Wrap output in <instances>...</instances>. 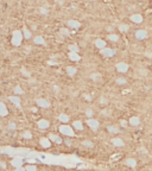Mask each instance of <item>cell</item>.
Returning <instances> with one entry per match:
<instances>
[{"label":"cell","mask_w":152,"mask_h":171,"mask_svg":"<svg viewBox=\"0 0 152 171\" xmlns=\"http://www.w3.org/2000/svg\"><path fill=\"white\" fill-rule=\"evenodd\" d=\"M108 38H109V40H112V42H118V40H119V37H118L116 35H109Z\"/></svg>","instance_id":"836d02e7"},{"label":"cell","mask_w":152,"mask_h":171,"mask_svg":"<svg viewBox=\"0 0 152 171\" xmlns=\"http://www.w3.org/2000/svg\"><path fill=\"white\" fill-rule=\"evenodd\" d=\"M9 128H10V130H16V128H17V125H16L14 122H10V124H9Z\"/></svg>","instance_id":"8d00e7d4"},{"label":"cell","mask_w":152,"mask_h":171,"mask_svg":"<svg viewBox=\"0 0 152 171\" xmlns=\"http://www.w3.org/2000/svg\"><path fill=\"white\" fill-rule=\"evenodd\" d=\"M92 130H98L99 128V126H100V124H99V121L98 120H95V119H88L87 120V122H86Z\"/></svg>","instance_id":"5b68a950"},{"label":"cell","mask_w":152,"mask_h":171,"mask_svg":"<svg viewBox=\"0 0 152 171\" xmlns=\"http://www.w3.org/2000/svg\"><path fill=\"white\" fill-rule=\"evenodd\" d=\"M23 37H24V35H22V32H20L19 30L13 31V36H12V44H13V45H16V46H19V45L22 44Z\"/></svg>","instance_id":"6da1fadb"},{"label":"cell","mask_w":152,"mask_h":171,"mask_svg":"<svg viewBox=\"0 0 152 171\" xmlns=\"http://www.w3.org/2000/svg\"><path fill=\"white\" fill-rule=\"evenodd\" d=\"M131 20L135 24H140V23H143V16L141 14H133V16H131Z\"/></svg>","instance_id":"8fae6325"},{"label":"cell","mask_w":152,"mask_h":171,"mask_svg":"<svg viewBox=\"0 0 152 171\" xmlns=\"http://www.w3.org/2000/svg\"><path fill=\"white\" fill-rule=\"evenodd\" d=\"M7 114H9V111H7L5 104L1 102V104H0V115H1V117H6Z\"/></svg>","instance_id":"2e32d148"},{"label":"cell","mask_w":152,"mask_h":171,"mask_svg":"<svg viewBox=\"0 0 152 171\" xmlns=\"http://www.w3.org/2000/svg\"><path fill=\"white\" fill-rule=\"evenodd\" d=\"M37 126H38V128H40V130H46V128L50 126V122H49L48 120H45V119H40V120L37 122Z\"/></svg>","instance_id":"52a82bcc"},{"label":"cell","mask_w":152,"mask_h":171,"mask_svg":"<svg viewBox=\"0 0 152 171\" xmlns=\"http://www.w3.org/2000/svg\"><path fill=\"white\" fill-rule=\"evenodd\" d=\"M90 78L93 80V81H100L101 80V74H99V72H93L92 75H90Z\"/></svg>","instance_id":"cb8c5ba5"},{"label":"cell","mask_w":152,"mask_h":171,"mask_svg":"<svg viewBox=\"0 0 152 171\" xmlns=\"http://www.w3.org/2000/svg\"><path fill=\"white\" fill-rule=\"evenodd\" d=\"M85 98H86L87 100H90V96H89V95H85Z\"/></svg>","instance_id":"681fc988"},{"label":"cell","mask_w":152,"mask_h":171,"mask_svg":"<svg viewBox=\"0 0 152 171\" xmlns=\"http://www.w3.org/2000/svg\"><path fill=\"white\" fill-rule=\"evenodd\" d=\"M58 120H59L61 122H64V124H67V122L69 121V117H68L67 114L62 113V114H59V117H58Z\"/></svg>","instance_id":"603a6c76"},{"label":"cell","mask_w":152,"mask_h":171,"mask_svg":"<svg viewBox=\"0 0 152 171\" xmlns=\"http://www.w3.org/2000/svg\"><path fill=\"white\" fill-rule=\"evenodd\" d=\"M107 131L109 133H119V128L116 126H108L107 127Z\"/></svg>","instance_id":"d4e9b609"},{"label":"cell","mask_w":152,"mask_h":171,"mask_svg":"<svg viewBox=\"0 0 152 171\" xmlns=\"http://www.w3.org/2000/svg\"><path fill=\"white\" fill-rule=\"evenodd\" d=\"M16 171H26V167L19 166V167H16Z\"/></svg>","instance_id":"7bdbcfd3"},{"label":"cell","mask_w":152,"mask_h":171,"mask_svg":"<svg viewBox=\"0 0 152 171\" xmlns=\"http://www.w3.org/2000/svg\"><path fill=\"white\" fill-rule=\"evenodd\" d=\"M23 35H24V38H31V32L26 29V27H23Z\"/></svg>","instance_id":"4316f807"},{"label":"cell","mask_w":152,"mask_h":171,"mask_svg":"<svg viewBox=\"0 0 152 171\" xmlns=\"http://www.w3.org/2000/svg\"><path fill=\"white\" fill-rule=\"evenodd\" d=\"M54 90H55V92H57V93H58V92H59V88H58V87H57V86H55V87H54Z\"/></svg>","instance_id":"bcb514c9"},{"label":"cell","mask_w":152,"mask_h":171,"mask_svg":"<svg viewBox=\"0 0 152 171\" xmlns=\"http://www.w3.org/2000/svg\"><path fill=\"white\" fill-rule=\"evenodd\" d=\"M128 122H130L131 126H134V127H135V126H138V125L140 124V119H139L138 117H132Z\"/></svg>","instance_id":"ac0fdd59"},{"label":"cell","mask_w":152,"mask_h":171,"mask_svg":"<svg viewBox=\"0 0 152 171\" xmlns=\"http://www.w3.org/2000/svg\"><path fill=\"white\" fill-rule=\"evenodd\" d=\"M145 55H146V56H147L148 58H152V54H151V52H146Z\"/></svg>","instance_id":"f6af8a7d"},{"label":"cell","mask_w":152,"mask_h":171,"mask_svg":"<svg viewBox=\"0 0 152 171\" xmlns=\"http://www.w3.org/2000/svg\"><path fill=\"white\" fill-rule=\"evenodd\" d=\"M72 126H74V128L75 130H77V131H82L83 130V125H82V122L81 121H74L72 122Z\"/></svg>","instance_id":"ffe728a7"},{"label":"cell","mask_w":152,"mask_h":171,"mask_svg":"<svg viewBox=\"0 0 152 171\" xmlns=\"http://www.w3.org/2000/svg\"><path fill=\"white\" fill-rule=\"evenodd\" d=\"M116 70L119 72H126L128 70V64H126L124 62H120V63L116 64Z\"/></svg>","instance_id":"ba28073f"},{"label":"cell","mask_w":152,"mask_h":171,"mask_svg":"<svg viewBox=\"0 0 152 171\" xmlns=\"http://www.w3.org/2000/svg\"><path fill=\"white\" fill-rule=\"evenodd\" d=\"M36 104H37L38 107H42V108H49L50 107V102L45 99H37Z\"/></svg>","instance_id":"277c9868"},{"label":"cell","mask_w":152,"mask_h":171,"mask_svg":"<svg viewBox=\"0 0 152 171\" xmlns=\"http://www.w3.org/2000/svg\"><path fill=\"white\" fill-rule=\"evenodd\" d=\"M115 82H116V84H119V86H124V84H126L127 81H126L124 77H119V78L115 80Z\"/></svg>","instance_id":"4dcf8cb0"},{"label":"cell","mask_w":152,"mask_h":171,"mask_svg":"<svg viewBox=\"0 0 152 171\" xmlns=\"http://www.w3.org/2000/svg\"><path fill=\"white\" fill-rule=\"evenodd\" d=\"M11 164H12L13 166H16V167H19V166H22V164H23V160H22L20 158H14V159L11 162Z\"/></svg>","instance_id":"7402d4cb"},{"label":"cell","mask_w":152,"mask_h":171,"mask_svg":"<svg viewBox=\"0 0 152 171\" xmlns=\"http://www.w3.org/2000/svg\"><path fill=\"white\" fill-rule=\"evenodd\" d=\"M140 152H141V153H146L147 151H146V148H145V147H141V148H140Z\"/></svg>","instance_id":"ee69618b"},{"label":"cell","mask_w":152,"mask_h":171,"mask_svg":"<svg viewBox=\"0 0 152 171\" xmlns=\"http://www.w3.org/2000/svg\"><path fill=\"white\" fill-rule=\"evenodd\" d=\"M33 40H35V43H36V44H44V43H45L44 38H43V37H40V36H37V37H36Z\"/></svg>","instance_id":"83f0119b"},{"label":"cell","mask_w":152,"mask_h":171,"mask_svg":"<svg viewBox=\"0 0 152 171\" xmlns=\"http://www.w3.org/2000/svg\"><path fill=\"white\" fill-rule=\"evenodd\" d=\"M128 124H130V122H127L126 120H120V125H121L122 127H126V126H127Z\"/></svg>","instance_id":"60d3db41"},{"label":"cell","mask_w":152,"mask_h":171,"mask_svg":"<svg viewBox=\"0 0 152 171\" xmlns=\"http://www.w3.org/2000/svg\"><path fill=\"white\" fill-rule=\"evenodd\" d=\"M115 50L114 49H111V48H103V49H100V54L106 57V58H109V57H113L115 55Z\"/></svg>","instance_id":"3957f363"},{"label":"cell","mask_w":152,"mask_h":171,"mask_svg":"<svg viewBox=\"0 0 152 171\" xmlns=\"http://www.w3.org/2000/svg\"><path fill=\"white\" fill-rule=\"evenodd\" d=\"M49 139H50L51 141H54V143H57V144H62V143H63L62 138L58 137V135H56V134H50V135H49Z\"/></svg>","instance_id":"9a60e30c"},{"label":"cell","mask_w":152,"mask_h":171,"mask_svg":"<svg viewBox=\"0 0 152 171\" xmlns=\"http://www.w3.org/2000/svg\"><path fill=\"white\" fill-rule=\"evenodd\" d=\"M22 72H23V74H24V75H25L26 77H29V76H30V74H29V72L26 71V69H25V67H23V68H22Z\"/></svg>","instance_id":"ab89813d"},{"label":"cell","mask_w":152,"mask_h":171,"mask_svg":"<svg viewBox=\"0 0 152 171\" xmlns=\"http://www.w3.org/2000/svg\"><path fill=\"white\" fill-rule=\"evenodd\" d=\"M39 12H40L42 14H48L49 11H48L46 9H44V7H40V9H39Z\"/></svg>","instance_id":"74e56055"},{"label":"cell","mask_w":152,"mask_h":171,"mask_svg":"<svg viewBox=\"0 0 152 171\" xmlns=\"http://www.w3.org/2000/svg\"><path fill=\"white\" fill-rule=\"evenodd\" d=\"M26 171H37V167L35 165H27L26 166Z\"/></svg>","instance_id":"e575fe53"},{"label":"cell","mask_w":152,"mask_h":171,"mask_svg":"<svg viewBox=\"0 0 152 171\" xmlns=\"http://www.w3.org/2000/svg\"><path fill=\"white\" fill-rule=\"evenodd\" d=\"M95 46L99 48V49H103V48H106V42H105L103 39L99 38V39L95 40Z\"/></svg>","instance_id":"e0dca14e"},{"label":"cell","mask_w":152,"mask_h":171,"mask_svg":"<svg viewBox=\"0 0 152 171\" xmlns=\"http://www.w3.org/2000/svg\"><path fill=\"white\" fill-rule=\"evenodd\" d=\"M69 58H70L71 61H75V62H79V61L81 59L79 52H72V51L69 52Z\"/></svg>","instance_id":"4fadbf2b"},{"label":"cell","mask_w":152,"mask_h":171,"mask_svg":"<svg viewBox=\"0 0 152 171\" xmlns=\"http://www.w3.org/2000/svg\"><path fill=\"white\" fill-rule=\"evenodd\" d=\"M13 92H14V94H16V95H20V94H23V93H24V90L22 89V87H19V86H17V87H14Z\"/></svg>","instance_id":"f1b7e54d"},{"label":"cell","mask_w":152,"mask_h":171,"mask_svg":"<svg viewBox=\"0 0 152 171\" xmlns=\"http://www.w3.org/2000/svg\"><path fill=\"white\" fill-rule=\"evenodd\" d=\"M82 145L86 146V147H93V146H94V144H93L90 140H83V141H82Z\"/></svg>","instance_id":"1f68e13d"},{"label":"cell","mask_w":152,"mask_h":171,"mask_svg":"<svg viewBox=\"0 0 152 171\" xmlns=\"http://www.w3.org/2000/svg\"><path fill=\"white\" fill-rule=\"evenodd\" d=\"M100 102H101L102 105H106V104H107V99H106L105 96H102V98L100 99Z\"/></svg>","instance_id":"b9f144b4"},{"label":"cell","mask_w":152,"mask_h":171,"mask_svg":"<svg viewBox=\"0 0 152 171\" xmlns=\"http://www.w3.org/2000/svg\"><path fill=\"white\" fill-rule=\"evenodd\" d=\"M59 132H61L62 134L67 135V137H74V135H75L72 128H71L70 126H68V125H62V126L59 127Z\"/></svg>","instance_id":"7a4b0ae2"},{"label":"cell","mask_w":152,"mask_h":171,"mask_svg":"<svg viewBox=\"0 0 152 171\" xmlns=\"http://www.w3.org/2000/svg\"><path fill=\"white\" fill-rule=\"evenodd\" d=\"M86 115H87V117H89V118H90V117H92V115H93V111H92V109H90V108H88V109H86Z\"/></svg>","instance_id":"d590c367"},{"label":"cell","mask_w":152,"mask_h":171,"mask_svg":"<svg viewBox=\"0 0 152 171\" xmlns=\"http://www.w3.org/2000/svg\"><path fill=\"white\" fill-rule=\"evenodd\" d=\"M61 33L64 35V36H69V31L67 29H61Z\"/></svg>","instance_id":"f35d334b"},{"label":"cell","mask_w":152,"mask_h":171,"mask_svg":"<svg viewBox=\"0 0 152 171\" xmlns=\"http://www.w3.org/2000/svg\"><path fill=\"white\" fill-rule=\"evenodd\" d=\"M69 50L72 51V52H79L80 48H79L77 45H76V44H71V45H69Z\"/></svg>","instance_id":"f546056e"},{"label":"cell","mask_w":152,"mask_h":171,"mask_svg":"<svg viewBox=\"0 0 152 171\" xmlns=\"http://www.w3.org/2000/svg\"><path fill=\"white\" fill-rule=\"evenodd\" d=\"M67 25H68L69 27H72V29H79V27H81V23L77 22V20H75V19H70V20H68Z\"/></svg>","instance_id":"9c48e42d"},{"label":"cell","mask_w":152,"mask_h":171,"mask_svg":"<svg viewBox=\"0 0 152 171\" xmlns=\"http://www.w3.org/2000/svg\"><path fill=\"white\" fill-rule=\"evenodd\" d=\"M119 30H120L121 32H127V31L130 30V26L126 25V24H121V25H119Z\"/></svg>","instance_id":"484cf974"},{"label":"cell","mask_w":152,"mask_h":171,"mask_svg":"<svg viewBox=\"0 0 152 171\" xmlns=\"http://www.w3.org/2000/svg\"><path fill=\"white\" fill-rule=\"evenodd\" d=\"M29 163L33 164V163H36V160H35V159H29Z\"/></svg>","instance_id":"c3c4849f"},{"label":"cell","mask_w":152,"mask_h":171,"mask_svg":"<svg viewBox=\"0 0 152 171\" xmlns=\"http://www.w3.org/2000/svg\"><path fill=\"white\" fill-rule=\"evenodd\" d=\"M9 100L13 104V105H16L17 107H19L20 106V99H19V96H17V95H13V96H10L9 98Z\"/></svg>","instance_id":"5bb4252c"},{"label":"cell","mask_w":152,"mask_h":171,"mask_svg":"<svg viewBox=\"0 0 152 171\" xmlns=\"http://www.w3.org/2000/svg\"><path fill=\"white\" fill-rule=\"evenodd\" d=\"M90 1H96V0H90Z\"/></svg>","instance_id":"f907efd6"},{"label":"cell","mask_w":152,"mask_h":171,"mask_svg":"<svg viewBox=\"0 0 152 171\" xmlns=\"http://www.w3.org/2000/svg\"><path fill=\"white\" fill-rule=\"evenodd\" d=\"M40 145L44 147V148H48L51 146V140L49 138H42L40 139Z\"/></svg>","instance_id":"7c38bea8"},{"label":"cell","mask_w":152,"mask_h":171,"mask_svg":"<svg viewBox=\"0 0 152 171\" xmlns=\"http://www.w3.org/2000/svg\"><path fill=\"white\" fill-rule=\"evenodd\" d=\"M135 38H138L139 40L146 39L147 38V31L146 30H138L135 32Z\"/></svg>","instance_id":"8992f818"},{"label":"cell","mask_w":152,"mask_h":171,"mask_svg":"<svg viewBox=\"0 0 152 171\" xmlns=\"http://www.w3.org/2000/svg\"><path fill=\"white\" fill-rule=\"evenodd\" d=\"M111 143H112L114 146H116V147H122V146L125 145V143H124V140H122L121 138H113V139L111 140Z\"/></svg>","instance_id":"30bf717a"},{"label":"cell","mask_w":152,"mask_h":171,"mask_svg":"<svg viewBox=\"0 0 152 171\" xmlns=\"http://www.w3.org/2000/svg\"><path fill=\"white\" fill-rule=\"evenodd\" d=\"M126 165L130 166V167H135L137 160H135L134 158H128V159H126Z\"/></svg>","instance_id":"d6986e66"},{"label":"cell","mask_w":152,"mask_h":171,"mask_svg":"<svg viewBox=\"0 0 152 171\" xmlns=\"http://www.w3.org/2000/svg\"><path fill=\"white\" fill-rule=\"evenodd\" d=\"M23 137H24L25 139H31V138H32V134H31L30 131H24V132H23Z\"/></svg>","instance_id":"d6a6232c"},{"label":"cell","mask_w":152,"mask_h":171,"mask_svg":"<svg viewBox=\"0 0 152 171\" xmlns=\"http://www.w3.org/2000/svg\"><path fill=\"white\" fill-rule=\"evenodd\" d=\"M76 72H77L76 68H74V67H67V74L69 76H74V75H76Z\"/></svg>","instance_id":"44dd1931"},{"label":"cell","mask_w":152,"mask_h":171,"mask_svg":"<svg viewBox=\"0 0 152 171\" xmlns=\"http://www.w3.org/2000/svg\"><path fill=\"white\" fill-rule=\"evenodd\" d=\"M0 165H1V167H3V169H5V167H6V164H5L4 162H1V163H0Z\"/></svg>","instance_id":"7dc6e473"}]
</instances>
